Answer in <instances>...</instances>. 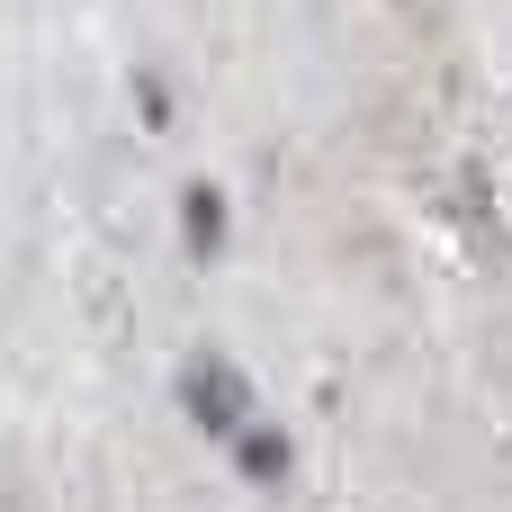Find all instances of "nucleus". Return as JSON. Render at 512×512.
Masks as SVG:
<instances>
[{"instance_id": "obj_3", "label": "nucleus", "mask_w": 512, "mask_h": 512, "mask_svg": "<svg viewBox=\"0 0 512 512\" xmlns=\"http://www.w3.org/2000/svg\"><path fill=\"white\" fill-rule=\"evenodd\" d=\"M189 243H198V252L225 243V198H216V189H189Z\"/></svg>"}, {"instance_id": "obj_1", "label": "nucleus", "mask_w": 512, "mask_h": 512, "mask_svg": "<svg viewBox=\"0 0 512 512\" xmlns=\"http://www.w3.org/2000/svg\"><path fill=\"white\" fill-rule=\"evenodd\" d=\"M180 405H189V414H198V432H207V441H225V450H234V441L261 423L252 378H243L234 360H216V351H198V360L180 369Z\"/></svg>"}, {"instance_id": "obj_2", "label": "nucleus", "mask_w": 512, "mask_h": 512, "mask_svg": "<svg viewBox=\"0 0 512 512\" xmlns=\"http://www.w3.org/2000/svg\"><path fill=\"white\" fill-rule=\"evenodd\" d=\"M234 468H243V477H261V486H288V468H297V450H288V432H270V423H252V432L234 441Z\"/></svg>"}]
</instances>
